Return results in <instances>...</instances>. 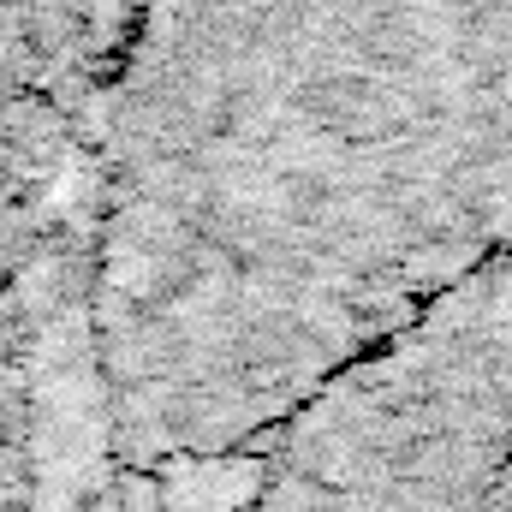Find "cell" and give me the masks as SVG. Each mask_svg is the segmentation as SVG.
<instances>
[{"mask_svg": "<svg viewBox=\"0 0 512 512\" xmlns=\"http://www.w3.org/2000/svg\"><path fill=\"white\" fill-rule=\"evenodd\" d=\"M477 328L417 322L328 382L268 435L274 453L239 512H465L495 399Z\"/></svg>", "mask_w": 512, "mask_h": 512, "instance_id": "1", "label": "cell"}]
</instances>
